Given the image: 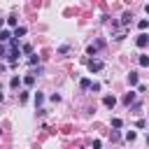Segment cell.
Listing matches in <instances>:
<instances>
[{"label":"cell","instance_id":"1","mask_svg":"<svg viewBox=\"0 0 149 149\" xmlns=\"http://www.w3.org/2000/svg\"><path fill=\"white\" fill-rule=\"evenodd\" d=\"M135 44H137L140 49L149 47V35H147V33H140V35H137V40H135Z\"/></svg>","mask_w":149,"mask_h":149},{"label":"cell","instance_id":"2","mask_svg":"<svg viewBox=\"0 0 149 149\" xmlns=\"http://www.w3.org/2000/svg\"><path fill=\"white\" fill-rule=\"evenodd\" d=\"M86 65H88L91 72H100V70H102V61H98V58H91Z\"/></svg>","mask_w":149,"mask_h":149},{"label":"cell","instance_id":"3","mask_svg":"<svg viewBox=\"0 0 149 149\" xmlns=\"http://www.w3.org/2000/svg\"><path fill=\"white\" fill-rule=\"evenodd\" d=\"M100 47H102V40H100V42H95V44H91V47L86 49V51H88V56H95V54L100 51Z\"/></svg>","mask_w":149,"mask_h":149},{"label":"cell","instance_id":"4","mask_svg":"<svg viewBox=\"0 0 149 149\" xmlns=\"http://www.w3.org/2000/svg\"><path fill=\"white\" fill-rule=\"evenodd\" d=\"M123 105H128V107H130V105H135V93H133V91L123 95Z\"/></svg>","mask_w":149,"mask_h":149},{"label":"cell","instance_id":"5","mask_svg":"<svg viewBox=\"0 0 149 149\" xmlns=\"http://www.w3.org/2000/svg\"><path fill=\"white\" fill-rule=\"evenodd\" d=\"M102 102H105V107H109V109H112V107L116 105V98H114V95H105V98H102Z\"/></svg>","mask_w":149,"mask_h":149},{"label":"cell","instance_id":"6","mask_svg":"<svg viewBox=\"0 0 149 149\" xmlns=\"http://www.w3.org/2000/svg\"><path fill=\"white\" fill-rule=\"evenodd\" d=\"M23 35H26V28H23V26L14 28V40H16V42H19V37H23Z\"/></svg>","mask_w":149,"mask_h":149},{"label":"cell","instance_id":"7","mask_svg":"<svg viewBox=\"0 0 149 149\" xmlns=\"http://www.w3.org/2000/svg\"><path fill=\"white\" fill-rule=\"evenodd\" d=\"M128 84H130V86H140V84H137V72H130V74H128Z\"/></svg>","mask_w":149,"mask_h":149},{"label":"cell","instance_id":"8","mask_svg":"<svg viewBox=\"0 0 149 149\" xmlns=\"http://www.w3.org/2000/svg\"><path fill=\"white\" fill-rule=\"evenodd\" d=\"M130 19H133V14H130V12H126V14L121 16V26H128V23H130Z\"/></svg>","mask_w":149,"mask_h":149},{"label":"cell","instance_id":"9","mask_svg":"<svg viewBox=\"0 0 149 149\" xmlns=\"http://www.w3.org/2000/svg\"><path fill=\"white\" fill-rule=\"evenodd\" d=\"M23 84H26V86H33V84H35V74H26V77H23Z\"/></svg>","mask_w":149,"mask_h":149},{"label":"cell","instance_id":"10","mask_svg":"<svg viewBox=\"0 0 149 149\" xmlns=\"http://www.w3.org/2000/svg\"><path fill=\"white\" fill-rule=\"evenodd\" d=\"M137 28H140V30H147V28H149V21H147V19H140V21H137Z\"/></svg>","mask_w":149,"mask_h":149},{"label":"cell","instance_id":"11","mask_svg":"<svg viewBox=\"0 0 149 149\" xmlns=\"http://www.w3.org/2000/svg\"><path fill=\"white\" fill-rule=\"evenodd\" d=\"M137 63H140L142 68H147V65H149V56H140V58H137Z\"/></svg>","mask_w":149,"mask_h":149},{"label":"cell","instance_id":"12","mask_svg":"<svg viewBox=\"0 0 149 149\" xmlns=\"http://www.w3.org/2000/svg\"><path fill=\"white\" fill-rule=\"evenodd\" d=\"M42 102H44V95H42V93H40V91H37V93H35V105H37V107H40V105H42Z\"/></svg>","mask_w":149,"mask_h":149},{"label":"cell","instance_id":"13","mask_svg":"<svg viewBox=\"0 0 149 149\" xmlns=\"http://www.w3.org/2000/svg\"><path fill=\"white\" fill-rule=\"evenodd\" d=\"M19 84H21L19 77H12V79H9V86H12V88H19Z\"/></svg>","mask_w":149,"mask_h":149},{"label":"cell","instance_id":"14","mask_svg":"<svg viewBox=\"0 0 149 149\" xmlns=\"http://www.w3.org/2000/svg\"><path fill=\"white\" fill-rule=\"evenodd\" d=\"M79 86H81V88H84V91H86V88H91V86H93V84H91V81H88V79H81V81H79Z\"/></svg>","mask_w":149,"mask_h":149},{"label":"cell","instance_id":"15","mask_svg":"<svg viewBox=\"0 0 149 149\" xmlns=\"http://www.w3.org/2000/svg\"><path fill=\"white\" fill-rule=\"evenodd\" d=\"M121 126H123V121H121L119 116H116V119H112V128H121Z\"/></svg>","mask_w":149,"mask_h":149},{"label":"cell","instance_id":"16","mask_svg":"<svg viewBox=\"0 0 149 149\" xmlns=\"http://www.w3.org/2000/svg\"><path fill=\"white\" fill-rule=\"evenodd\" d=\"M7 26H14V28H19V26H16V16H14V14L7 19Z\"/></svg>","mask_w":149,"mask_h":149},{"label":"cell","instance_id":"17","mask_svg":"<svg viewBox=\"0 0 149 149\" xmlns=\"http://www.w3.org/2000/svg\"><path fill=\"white\" fill-rule=\"evenodd\" d=\"M135 137H137V135H135V130H128V133H126V140H128V142H133Z\"/></svg>","mask_w":149,"mask_h":149},{"label":"cell","instance_id":"18","mask_svg":"<svg viewBox=\"0 0 149 149\" xmlns=\"http://www.w3.org/2000/svg\"><path fill=\"white\" fill-rule=\"evenodd\" d=\"M37 61H40V56H37V54H33V56H30V58H28V63H30V65H35V63H37Z\"/></svg>","mask_w":149,"mask_h":149},{"label":"cell","instance_id":"19","mask_svg":"<svg viewBox=\"0 0 149 149\" xmlns=\"http://www.w3.org/2000/svg\"><path fill=\"white\" fill-rule=\"evenodd\" d=\"M23 54H30V56H33V47H30V44H23Z\"/></svg>","mask_w":149,"mask_h":149},{"label":"cell","instance_id":"20","mask_svg":"<svg viewBox=\"0 0 149 149\" xmlns=\"http://www.w3.org/2000/svg\"><path fill=\"white\" fill-rule=\"evenodd\" d=\"M100 147H102V142H100V140H95V142H93V149H100Z\"/></svg>","mask_w":149,"mask_h":149},{"label":"cell","instance_id":"21","mask_svg":"<svg viewBox=\"0 0 149 149\" xmlns=\"http://www.w3.org/2000/svg\"><path fill=\"white\" fill-rule=\"evenodd\" d=\"M144 12H147V14H149V5H144Z\"/></svg>","mask_w":149,"mask_h":149},{"label":"cell","instance_id":"22","mask_svg":"<svg viewBox=\"0 0 149 149\" xmlns=\"http://www.w3.org/2000/svg\"><path fill=\"white\" fill-rule=\"evenodd\" d=\"M147 142H149V133H147Z\"/></svg>","mask_w":149,"mask_h":149}]
</instances>
